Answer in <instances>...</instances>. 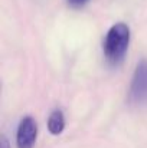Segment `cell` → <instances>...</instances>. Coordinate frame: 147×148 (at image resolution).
Listing matches in <instances>:
<instances>
[{"label": "cell", "mask_w": 147, "mask_h": 148, "mask_svg": "<svg viewBox=\"0 0 147 148\" xmlns=\"http://www.w3.org/2000/svg\"><path fill=\"white\" fill-rule=\"evenodd\" d=\"M128 42H130V29L126 23H117L111 26L104 42V55L107 60L112 65L120 63L126 56Z\"/></svg>", "instance_id": "6da1fadb"}, {"label": "cell", "mask_w": 147, "mask_h": 148, "mask_svg": "<svg viewBox=\"0 0 147 148\" xmlns=\"http://www.w3.org/2000/svg\"><path fill=\"white\" fill-rule=\"evenodd\" d=\"M128 99L133 103L147 102V60H140V63L134 71Z\"/></svg>", "instance_id": "7a4b0ae2"}, {"label": "cell", "mask_w": 147, "mask_h": 148, "mask_svg": "<svg viewBox=\"0 0 147 148\" xmlns=\"http://www.w3.org/2000/svg\"><path fill=\"white\" fill-rule=\"evenodd\" d=\"M38 135V127L32 116H25L17 128L16 144L17 148H33Z\"/></svg>", "instance_id": "3957f363"}, {"label": "cell", "mask_w": 147, "mask_h": 148, "mask_svg": "<svg viewBox=\"0 0 147 148\" xmlns=\"http://www.w3.org/2000/svg\"><path fill=\"white\" fill-rule=\"evenodd\" d=\"M65 127V119H63V114L59 109H55L48 119V130L50 134L53 135H59L63 131Z\"/></svg>", "instance_id": "277c9868"}, {"label": "cell", "mask_w": 147, "mask_h": 148, "mask_svg": "<svg viewBox=\"0 0 147 148\" xmlns=\"http://www.w3.org/2000/svg\"><path fill=\"white\" fill-rule=\"evenodd\" d=\"M88 0H68V3L71 6H75V7H79V6H84Z\"/></svg>", "instance_id": "5b68a950"}, {"label": "cell", "mask_w": 147, "mask_h": 148, "mask_svg": "<svg viewBox=\"0 0 147 148\" xmlns=\"http://www.w3.org/2000/svg\"><path fill=\"white\" fill-rule=\"evenodd\" d=\"M1 148H10V147H9L7 140H6V137H3V138H1Z\"/></svg>", "instance_id": "8992f818"}]
</instances>
